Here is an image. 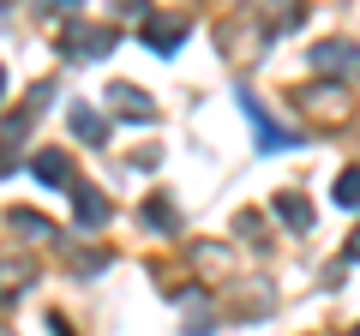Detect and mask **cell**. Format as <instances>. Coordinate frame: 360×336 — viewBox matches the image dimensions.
<instances>
[{"instance_id":"1","label":"cell","mask_w":360,"mask_h":336,"mask_svg":"<svg viewBox=\"0 0 360 336\" xmlns=\"http://www.w3.org/2000/svg\"><path fill=\"white\" fill-rule=\"evenodd\" d=\"M240 108H246V115H252V127H258V150H295V132H283V127H276V120H264V115H258V103H252V96H240Z\"/></svg>"},{"instance_id":"2","label":"cell","mask_w":360,"mask_h":336,"mask_svg":"<svg viewBox=\"0 0 360 336\" xmlns=\"http://www.w3.org/2000/svg\"><path fill=\"white\" fill-rule=\"evenodd\" d=\"M108 42H115V30H90V25H72V30H66V54H78V60L108 54Z\"/></svg>"},{"instance_id":"3","label":"cell","mask_w":360,"mask_h":336,"mask_svg":"<svg viewBox=\"0 0 360 336\" xmlns=\"http://www.w3.org/2000/svg\"><path fill=\"white\" fill-rule=\"evenodd\" d=\"M180 37H186V18H144V42H150L156 54H174Z\"/></svg>"},{"instance_id":"4","label":"cell","mask_w":360,"mask_h":336,"mask_svg":"<svg viewBox=\"0 0 360 336\" xmlns=\"http://www.w3.org/2000/svg\"><path fill=\"white\" fill-rule=\"evenodd\" d=\"M312 66H319V72H360V49L324 42V49H312Z\"/></svg>"},{"instance_id":"5","label":"cell","mask_w":360,"mask_h":336,"mask_svg":"<svg viewBox=\"0 0 360 336\" xmlns=\"http://www.w3.org/2000/svg\"><path fill=\"white\" fill-rule=\"evenodd\" d=\"M72 210H78V222H90V228L108 217V205L96 198V186H72Z\"/></svg>"},{"instance_id":"6","label":"cell","mask_w":360,"mask_h":336,"mask_svg":"<svg viewBox=\"0 0 360 336\" xmlns=\"http://www.w3.org/2000/svg\"><path fill=\"white\" fill-rule=\"evenodd\" d=\"M336 205L360 210V168H342V181H336Z\"/></svg>"},{"instance_id":"7","label":"cell","mask_w":360,"mask_h":336,"mask_svg":"<svg viewBox=\"0 0 360 336\" xmlns=\"http://www.w3.org/2000/svg\"><path fill=\"white\" fill-rule=\"evenodd\" d=\"M108 96H115V108H127V115H150V103H144V91H132V84H115V91H108Z\"/></svg>"},{"instance_id":"8","label":"cell","mask_w":360,"mask_h":336,"mask_svg":"<svg viewBox=\"0 0 360 336\" xmlns=\"http://www.w3.org/2000/svg\"><path fill=\"white\" fill-rule=\"evenodd\" d=\"M72 127H78V138H90V144L103 138V120L90 115V108H72Z\"/></svg>"},{"instance_id":"9","label":"cell","mask_w":360,"mask_h":336,"mask_svg":"<svg viewBox=\"0 0 360 336\" xmlns=\"http://www.w3.org/2000/svg\"><path fill=\"white\" fill-rule=\"evenodd\" d=\"M37 174H42V181H66V156H37Z\"/></svg>"},{"instance_id":"10","label":"cell","mask_w":360,"mask_h":336,"mask_svg":"<svg viewBox=\"0 0 360 336\" xmlns=\"http://www.w3.org/2000/svg\"><path fill=\"white\" fill-rule=\"evenodd\" d=\"M276 210H283V217L295 222V228H307V222H312V210L300 205V198H276Z\"/></svg>"},{"instance_id":"11","label":"cell","mask_w":360,"mask_h":336,"mask_svg":"<svg viewBox=\"0 0 360 336\" xmlns=\"http://www.w3.org/2000/svg\"><path fill=\"white\" fill-rule=\"evenodd\" d=\"M18 276H30V264H0V295H13Z\"/></svg>"},{"instance_id":"12","label":"cell","mask_w":360,"mask_h":336,"mask_svg":"<svg viewBox=\"0 0 360 336\" xmlns=\"http://www.w3.org/2000/svg\"><path fill=\"white\" fill-rule=\"evenodd\" d=\"M144 217H150V228H174V210H168V205H150Z\"/></svg>"},{"instance_id":"13","label":"cell","mask_w":360,"mask_h":336,"mask_svg":"<svg viewBox=\"0 0 360 336\" xmlns=\"http://www.w3.org/2000/svg\"><path fill=\"white\" fill-rule=\"evenodd\" d=\"M348 259H360V234H354V240H348Z\"/></svg>"},{"instance_id":"14","label":"cell","mask_w":360,"mask_h":336,"mask_svg":"<svg viewBox=\"0 0 360 336\" xmlns=\"http://www.w3.org/2000/svg\"><path fill=\"white\" fill-rule=\"evenodd\" d=\"M0 96H6V72H0Z\"/></svg>"}]
</instances>
